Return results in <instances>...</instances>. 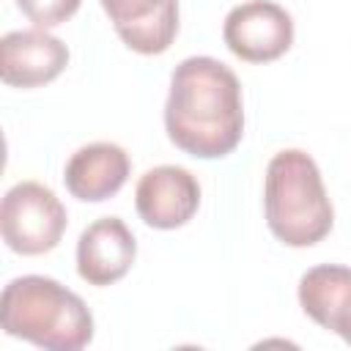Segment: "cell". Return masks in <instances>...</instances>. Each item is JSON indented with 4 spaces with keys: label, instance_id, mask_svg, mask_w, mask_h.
Here are the masks:
<instances>
[{
    "label": "cell",
    "instance_id": "6da1fadb",
    "mask_svg": "<svg viewBox=\"0 0 351 351\" xmlns=\"http://www.w3.org/2000/svg\"><path fill=\"white\" fill-rule=\"evenodd\" d=\"M165 132L176 148L195 159L228 156L244 134L239 77L208 55L181 60L170 74Z\"/></svg>",
    "mask_w": 351,
    "mask_h": 351
},
{
    "label": "cell",
    "instance_id": "7a4b0ae2",
    "mask_svg": "<svg viewBox=\"0 0 351 351\" xmlns=\"http://www.w3.org/2000/svg\"><path fill=\"white\" fill-rule=\"evenodd\" d=\"M0 326L5 335L49 351H80L93 340L88 304L58 280L41 274L16 277L3 288Z\"/></svg>",
    "mask_w": 351,
    "mask_h": 351
},
{
    "label": "cell",
    "instance_id": "3957f363",
    "mask_svg": "<svg viewBox=\"0 0 351 351\" xmlns=\"http://www.w3.org/2000/svg\"><path fill=\"white\" fill-rule=\"evenodd\" d=\"M266 225L285 247H313L329 236L335 208L321 170L307 151L285 148L266 165L263 178Z\"/></svg>",
    "mask_w": 351,
    "mask_h": 351
},
{
    "label": "cell",
    "instance_id": "277c9868",
    "mask_svg": "<svg viewBox=\"0 0 351 351\" xmlns=\"http://www.w3.org/2000/svg\"><path fill=\"white\" fill-rule=\"evenodd\" d=\"M66 225V206L49 186L38 181H19L3 197L0 233L5 247L16 255L52 252L60 244Z\"/></svg>",
    "mask_w": 351,
    "mask_h": 351
},
{
    "label": "cell",
    "instance_id": "5b68a950",
    "mask_svg": "<svg viewBox=\"0 0 351 351\" xmlns=\"http://www.w3.org/2000/svg\"><path fill=\"white\" fill-rule=\"evenodd\" d=\"M222 41L239 60L271 63L291 49L293 19L271 0H247L228 11Z\"/></svg>",
    "mask_w": 351,
    "mask_h": 351
},
{
    "label": "cell",
    "instance_id": "8992f818",
    "mask_svg": "<svg viewBox=\"0 0 351 351\" xmlns=\"http://www.w3.org/2000/svg\"><path fill=\"white\" fill-rule=\"evenodd\" d=\"M134 208L148 228L176 230L200 208L197 178L178 165H159L140 176L134 186Z\"/></svg>",
    "mask_w": 351,
    "mask_h": 351
},
{
    "label": "cell",
    "instance_id": "52a82bcc",
    "mask_svg": "<svg viewBox=\"0 0 351 351\" xmlns=\"http://www.w3.org/2000/svg\"><path fill=\"white\" fill-rule=\"evenodd\" d=\"M69 66V47L52 33L14 30L0 41V77L11 88H38L52 82Z\"/></svg>",
    "mask_w": 351,
    "mask_h": 351
},
{
    "label": "cell",
    "instance_id": "ba28073f",
    "mask_svg": "<svg viewBox=\"0 0 351 351\" xmlns=\"http://www.w3.org/2000/svg\"><path fill=\"white\" fill-rule=\"evenodd\" d=\"M137 258L134 233L121 217H101L90 222L77 241V274L96 288L112 285L132 269Z\"/></svg>",
    "mask_w": 351,
    "mask_h": 351
},
{
    "label": "cell",
    "instance_id": "9c48e42d",
    "mask_svg": "<svg viewBox=\"0 0 351 351\" xmlns=\"http://www.w3.org/2000/svg\"><path fill=\"white\" fill-rule=\"evenodd\" d=\"M118 38L140 55H162L178 36V0H99Z\"/></svg>",
    "mask_w": 351,
    "mask_h": 351
},
{
    "label": "cell",
    "instance_id": "30bf717a",
    "mask_svg": "<svg viewBox=\"0 0 351 351\" xmlns=\"http://www.w3.org/2000/svg\"><path fill=\"white\" fill-rule=\"evenodd\" d=\"M132 170L129 154L115 143H88L77 148L66 167L63 184L82 203H101L121 192Z\"/></svg>",
    "mask_w": 351,
    "mask_h": 351
},
{
    "label": "cell",
    "instance_id": "8fae6325",
    "mask_svg": "<svg viewBox=\"0 0 351 351\" xmlns=\"http://www.w3.org/2000/svg\"><path fill=\"white\" fill-rule=\"evenodd\" d=\"M302 310L324 329L340 335L351 346V269L321 263L299 280Z\"/></svg>",
    "mask_w": 351,
    "mask_h": 351
},
{
    "label": "cell",
    "instance_id": "7c38bea8",
    "mask_svg": "<svg viewBox=\"0 0 351 351\" xmlns=\"http://www.w3.org/2000/svg\"><path fill=\"white\" fill-rule=\"evenodd\" d=\"M82 0H16L19 11L41 30L63 25L66 19H71L80 11Z\"/></svg>",
    "mask_w": 351,
    "mask_h": 351
}]
</instances>
